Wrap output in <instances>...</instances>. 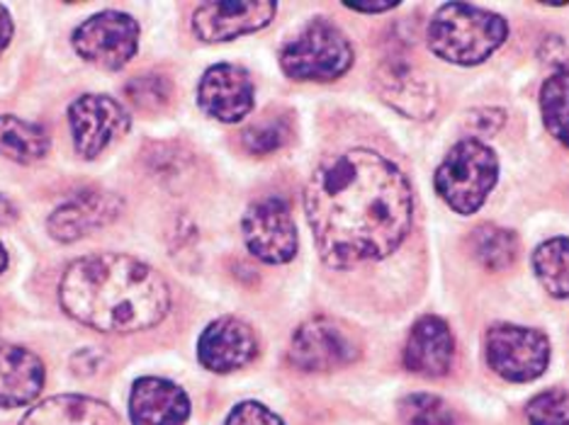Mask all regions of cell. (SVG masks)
Listing matches in <instances>:
<instances>
[{
    "mask_svg": "<svg viewBox=\"0 0 569 425\" xmlns=\"http://www.w3.org/2000/svg\"><path fill=\"white\" fill-rule=\"evenodd\" d=\"M59 300L71 318L100 333L153 328L171 308V292L157 270L120 253L71 263L61 277Z\"/></svg>",
    "mask_w": 569,
    "mask_h": 425,
    "instance_id": "7a4b0ae2",
    "label": "cell"
},
{
    "mask_svg": "<svg viewBox=\"0 0 569 425\" xmlns=\"http://www.w3.org/2000/svg\"><path fill=\"white\" fill-rule=\"evenodd\" d=\"M346 8L356 12H385L397 8V3H346Z\"/></svg>",
    "mask_w": 569,
    "mask_h": 425,
    "instance_id": "4dcf8cb0",
    "label": "cell"
},
{
    "mask_svg": "<svg viewBox=\"0 0 569 425\" xmlns=\"http://www.w3.org/2000/svg\"><path fill=\"white\" fill-rule=\"evenodd\" d=\"M49 134L44 127L0 114V156L16 163H37L47 156Z\"/></svg>",
    "mask_w": 569,
    "mask_h": 425,
    "instance_id": "ffe728a7",
    "label": "cell"
},
{
    "mask_svg": "<svg viewBox=\"0 0 569 425\" xmlns=\"http://www.w3.org/2000/svg\"><path fill=\"white\" fill-rule=\"evenodd\" d=\"M10 37H12L10 12L0 6V54H3V49L10 44Z\"/></svg>",
    "mask_w": 569,
    "mask_h": 425,
    "instance_id": "f546056e",
    "label": "cell"
},
{
    "mask_svg": "<svg viewBox=\"0 0 569 425\" xmlns=\"http://www.w3.org/2000/svg\"><path fill=\"white\" fill-rule=\"evenodd\" d=\"M6 265H8V253L3 249V243H0V273H3Z\"/></svg>",
    "mask_w": 569,
    "mask_h": 425,
    "instance_id": "d6a6232c",
    "label": "cell"
},
{
    "mask_svg": "<svg viewBox=\"0 0 569 425\" xmlns=\"http://www.w3.org/2000/svg\"><path fill=\"white\" fill-rule=\"evenodd\" d=\"M533 270L552 297H569V239H550L533 253Z\"/></svg>",
    "mask_w": 569,
    "mask_h": 425,
    "instance_id": "44dd1931",
    "label": "cell"
},
{
    "mask_svg": "<svg viewBox=\"0 0 569 425\" xmlns=\"http://www.w3.org/2000/svg\"><path fill=\"white\" fill-rule=\"evenodd\" d=\"M528 421L530 425H569V394L550 389L530 398Z\"/></svg>",
    "mask_w": 569,
    "mask_h": 425,
    "instance_id": "d4e9b609",
    "label": "cell"
},
{
    "mask_svg": "<svg viewBox=\"0 0 569 425\" xmlns=\"http://www.w3.org/2000/svg\"><path fill=\"white\" fill-rule=\"evenodd\" d=\"M472 253L489 270H503L513 263L516 251H519V239L513 231L485 224L475 229L472 234Z\"/></svg>",
    "mask_w": 569,
    "mask_h": 425,
    "instance_id": "603a6c76",
    "label": "cell"
},
{
    "mask_svg": "<svg viewBox=\"0 0 569 425\" xmlns=\"http://www.w3.org/2000/svg\"><path fill=\"white\" fill-rule=\"evenodd\" d=\"M122 212V200L108 190H83L67 200L49 216V234L57 241L71 243L112 224Z\"/></svg>",
    "mask_w": 569,
    "mask_h": 425,
    "instance_id": "7c38bea8",
    "label": "cell"
},
{
    "mask_svg": "<svg viewBox=\"0 0 569 425\" xmlns=\"http://www.w3.org/2000/svg\"><path fill=\"white\" fill-rule=\"evenodd\" d=\"M456 341L443 318L423 316L411 328L405 347V365L421 377H441L450 370Z\"/></svg>",
    "mask_w": 569,
    "mask_h": 425,
    "instance_id": "2e32d148",
    "label": "cell"
},
{
    "mask_svg": "<svg viewBox=\"0 0 569 425\" xmlns=\"http://www.w3.org/2000/svg\"><path fill=\"white\" fill-rule=\"evenodd\" d=\"M358 357L356 341L331 318H312L297 328L290 363L305 372H329L351 365Z\"/></svg>",
    "mask_w": 569,
    "mask_h": 425,
    "instance_id": "30bf717a",
    "label": "cell"
},
{
    "mask_svg": "<svg viewBox=\"0 0 569 425\" xmlns=\"http://www.w3.org/2000/svg\"><path fill=\"white\" fill-rule=\"evenodd\" d=\"M18 216V212H16V208H12V204L6 200V198H0V224H8V222H12V219Z\"/></svg>",
    "mask_w": 569,
    "mask_h": 425,
    "instance_id": "1f68e13d",
    "label": "cell"
},
{
    "mask_svg": "<svg viewBox=\"0 0 569 425\" xmlns=\"http://www.w3.org/2000/svg\"><path fill=\"white\" fill-rule=\"evenodd\" d=\"M173 93V85L159 73H147L127 83V98L141 110H159Z\"/></svg>",
    "mask_w": 569,
    "mask_h": 425,
    "instance_id": "484cf974",
    "label": "cell"
},
{
    "mask_svg": "<svg viewBox=\"0 0 569 425\" xmlns=\"http://www.w3.org/2000/svg\"><path fill=\"white\" fill-rule=\"evenodd\" d=\"M20 425H122V421L108 404L67 394L37 404Z\"/></svg>",
    "mask_w": 569,
    "mask_h": 425,
    "instance_id": "d6986e66",
    "label": "cell"
},
{
    "mask_svg": "<svg viewBox=\"0 0 569 425\" xmlns=\"http://www.w3.org/2000/svg\"><path fill=\"white\" fill-rule=\"evenodd\" d=\"M487 363L507 382H530L550 363V341L536 328L497 324L487 333Z\"/></svg>",
    "mask_w": 569,
    "mask_h": 425,
    "instance_id": "8992f818",
    "label": "cell"
},
{
    "mask_svg": "<svg viewBox=\"0 0 569 425\" xmlns=\"http://www.w3.org/2000/svg\"><path fill=\"white\" fill-rule=\"evenodd\" d=\"M227 425H282V421L258 402H243L231 411Z\"/></svg>",
    "mask_w": 569,
    "mask_h": 425,
    "instance_id": "83f0119b",
    "label": "cell"
},
{
    "mask_svg": "<svg viewBox=\"0 0 569 425\" xmlns=\"http://www.w3.org/2000/svg\"><path fill=\"white\" fill-rule=\"evenodd\" d=\"M243 241L258 261L280 265L297 253V229L288 202L266 198L251 204L243 214Z\"/></svg>",
    "mask_w": 569,
    "mask_h": 425,
    "instance_id": "ba28073f",
    "label": "cell"
},
{
    "mask_svg": "<svg viewBox=\"0 0 569 425\" xmlns=\"http://www.w3.org/2000/svg\"><path fill=\"white\" fill-rule=\"evenodd\" d=\"M378 85L382 100L390 102L397 112L407 114V118L426 120L436 110L433 85L421 79L419 73H413L407 61H385L378 73Z\"/></svg>",
    "mask_w": 569,
    "mask_h": 425,
    "instance_id": "e0dca14e",
    "label": "cell"
},
{
    "mask_svg": "<svg viewBox=\"0 0 569 425\" xmlns=\"http://www.w3.org/2000/svg\"><path fill=\"white\" fill-rule=\"evenodd\" d=\"M44 386V365L28 347L0 345V406L32 404Z\"/></svg>",
    "mask_w": 569,
    "mask_h": 425,
    "instance_id": "ac0fdd59",
    "label": "cell"
},
{
    "mask_svg": "<svg viewBox=\"0 0 569 425\" xmlns=\"http://www.w3.org/2000/svg\"><path fill=\"white\" fill-rule=\"evenodd\" d=\"M258 353L256 333L249 324L224 316L217 318L214 324L204 328L198 343V357L202 367L212 372H234L243 365H249Z\"/></svg>",
    "mask_w": 569,
    "mask_h": 425,
    "instance_id": "5bb4252c",
    "label": "cell"
},
{
    "mask_svg": "<svg viewBox=\"0 0 569 425\" xmlns=\"http://www.w3.org/2000/svg\"><path fill=\"white\" fill-rule=\"evenodd\" d=\"M270 0H234V3H204L192 16V30L202 42H229L241 34L266 28L276 16Z\"/></svg>",
    "mask_w": 569,
    "mask_h": 425,
    "instance_id": "8fae6325",
    "label": "cell"
},
{
    "mask_svg": "<svg viewBox=\"0 0 569 425\" xmlns=\"http://www.w3.org/2000/svg\"><path fill=\"white\" fill-rule=\"evenodd\" d=\"M129 416L134 425H186L190 416L188 394L168 380L141 377L129 396Z\"/></svg>",
    "mask_w": 569,
    "mask_h": 425,
    "instance_id": "9a60e30c",
    "label": "cell"
},
{
    "mask_svg": "<svg viewBox=\"0 0 569 425\" xmlns=\"http://www.w3.org/2000/svg\"><path fill=\"white\" fill-rule=\"evenodd\" d=\"M405 425H456L452 411L433 394H411L402 402Z\"/></svg>",
    "mask_w": 569,
    "mask_h": 425,
    "instance_id": "cb8c5ba5",
    "label": "cell"
},
{
    "mask_svg": "<svg viewBox=\"0 0 569 425\" xmlns=\"http://www.w3.org/2000/svg\"><path fill=\"white\" fill-rule=\"evenodd\" d=\"M73 47L88 63L118 71L137 54L139 24L127 12H100L73 32Z\"/></svg>",
    "mask_w": 569,
    "mask_h": 425,
    "instance_id": "52a82bcc",
    "label": "cell"
},
{
    "mask_svg": "<svg viewBox=\"0 0 569 425\" xmlns=\"http://www.w3.org/2000/svg\"><path fill=\"white\" fill-rule=\"evenodd\" d=\"M540 110L548 132L569 149V69L555 71L542 83Z\"/></svg>",
    "mask_w": 569,
    "mask_h": 425,
    "instance_id": "7402d4cb",
    "label": "cell"
},
{
    "mask_svg": "<svg viewBox=\"0 0 569 425\" xmlns=\"http://www.w3.org/2000/svg\"><path fill=\"white\" fill-rule=\"evenodd\" d=\"M288 127L280 120H266L258 122L251 129L243 132V146L251 153H258V156H266V153H273L284 146L288 141Z\"/></svg>",
    "mask_w": 569,
    "mask_h": 425,
    "instance_id": "4316f807",
    "label": "cell"
},
{
    "mask_svg": "<svg viewBox=\"0 0 569 425\" xmlns=\"http://www.w3.org/2000/svg\"><path fill=\"white\" fill-rule=\"evenodd\" d=\"M305 210L321 261L351 267L382 261L402 246L413 200L405 173L392 161L353 149L327 159L309 178Z\"/></svg>",
    "mask_w": 569,
    "mask_h": 425,
    "instance_id": "6da1fadb",
    "label": "cell"
},
{
    "mask_svg": "<svg viewBox=\"0 0 569 425\" xmlns=\"http://www.w3.org/2000/svg\"><path fill=\"white\" fill-rule=\"evenodd\" d=\"M499 161L495 151L477 139H462L436 171V190L450 210L475 214L497 185Z\"/></svg>",
    "mask_w": 569,
    "mask_h": 425,
    "instance_id": "277c9868",
    "label": "cell"
},
{
    "mask_svg": "<svg viewBox=\"0 0 569 425\" xmlns=\"http://www.w3.org/2000/svg\"><path fill=\"white\" fill-rule=\"evenodd\" d=\"M198 100L210 118L227 124L241 122L253 108V83L243 69L219 63L202 75Z\"/></svg>",
    "mask_w": 569,
    "mask_h": 425,
    "instance_id": "4fadbf2b",
    "label": "cell"
},
{
    "mask_svg": "<svg viewBox=\"0 0 569 425\" xmlns=\"http://www.w3.org/2000/svg\"><path fill=\"white\" fill-rule=\"evenodd\" d=\"M280 67L295 81L327 83L353 67V47L333 22L317 18L282 47Z\"/></svg>",
    "mask_w": 569,
    "mask_h": 425,
    "instance_id": "5b68a950",
    "label": "cell"
},
{
    "mask_svg": "<svg viewBox=\"0 0 569 425\" xmlns=\"http://www.w3.org/2000/svg\"><path fill=\"white\" fill-rule=\"evenodd\" d=\"M69 124L76 151L83 159H96L127 134L129 114L114 98L81 95L71 102Z\"/></svg>",
    "mask_w": 569,
    "mask_h": 425,
    "instance_id": "9c48e42d",
    "label": "cell"
},
{
    "mask_svg": "<svg viewBox=\"0 0 569 425\" xmlns=\"http://www.w3.org/2000/svg\"><path fill=\"white\" fill-rule=\"evenodd\" d=\"M501 124H503V112L501 110H480V112H472V118H470V127L477 129V132H482V134L497 132Z\"/></svg>",
    "mask_w": 569,
    "mask_h": 425,
    "instance_id": "f1b7e54d",
    "label": "cell"
},
{
    "mask_svg": "<svg viewBox=\"0 0 569 425\" xmlns=\"http://www.w3.org/2000/svg\"><path fill=\"white\" fill-rule=\"evenodd\" d=\"M503 18L482 8L448 3L429 22V47L436 57L475 67L487 61L507 40Z\"/></svg>",
    "mask_w": 569,
    "mask_h": 425,
    "instance_id": "3957f363",
    "label": "cell"
}]
</instances>
